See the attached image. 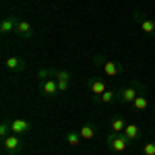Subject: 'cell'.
<instances>
[{
	"label": "cell",
	"instance_id": "cell-12",
	"mask_svg": "<svg viewBox=\"0 0 155 155\" xmlns=\"http://www.w3.org/2000/svg\"><path fill=\"white\" fill-rule=\"evenodd\" d=\"M87 87L91 89V93L93 95H101L104 91H107V85H106V81H101V79H87Z\"/></svg>",
	"mask_w": 155,
	"mask_h": 155
},
{
	"label": "cell",
	"instance_id": "cell-1",
	"mask_svg": "<svg viewBox=\"0 0 155 155\" xmlns=\"http://www.w3.org/2000/svg\"><path fill=\"white\" fill-rule=\"evenodd\" d=\"M143 93H147L145 83H141L139 79H132L126 87L118 89V101H120V104H124V106H128V104L132 106V101H134L139 95H143Z\"/></svg>",
	"mask_w": 155,
	"mask_h": 155
},
{
	"label": "cell",
	"instance_id": "cell-14",
	"mask_svg": "<svg viewBox=\"0 0 155 155\" xmlns=\"http://www.w3.org/2000/svg\"><path fill=\"white\" fill-rule=\"evenodd\" d=\"M126 124H128V122L122 118V116H114V118H112V122H110V128H112V132L120 134V132H124Z\"/></svg>",
	"mask_w": 155,
	"mask_h": 155
},
{
	"label": "cell",
	"instance_id": "cell-19",
	"mask_svg": "<svg viewBox=\"0 0 155 155\" xmlns=\"http://www.w3.org/2000/svg\"><path fill=\"white\" fill-rule=\"evenodd\" d=\"M50 77H56V71H52V68H39L37 71V79L39 81H46Z\"/></svg>",
	"mask_w": 155,
	"mask_h": 155
},
{
	"label": "cell",
	"instance_id": "cell-4",
	"mask_svg": "<svg viewBox=\"0 0 155 155\" xmlns=\"http://www.w3.org/2000/svg\"><path fill=\"white\" fill-rule=\"evenodd\" d=\"M128 139H126V134L124 132H110L106 137V145H107V151H112V153H122V151H126L128 149Z\"/></svg>",
	"mask_w": 155,
	"mask_h": 155
},
{
	"label": "cell",
	"instance_id": "cell-16",
	"mask_svg": "<svg viewBox=\"0 0 155 155\" xmlns=\"http://www.w3.org/2000/svg\"><path fill=\"white\" fill-rule=\"evenodd\" d=\"M64 137H66V143L71 145V147H79V143L83 141V139H81V134H79V132H74V130H66Z\"/></svg>",
	"mask_w": 155,
	"mask_h": 155
},
{
	"label": "cell",
	"instance_id": "cell-8",
	"mask_svg": "<svg viewBox=\"0 0 155 155\" xmlns=\"http://www.w3.org/2000/svg\"><path fill=\"white\" fill-rule=\"evenodd\" d=\"M4 68L8 72H23L27 68V62L21 56H8V58L4 60Z\"/></svg>",
	"mask_w": 155,
	"mask_h": 155
},
{
	"label": "cell",
	"instance_id": "cell-17",
	"mask_svg": "<svg viewBox=\"0 0 155 155\" xmlns=\"http://www.w3.org/2000/svg\"><path fill=\"white\" fill-rule=\"evenodd\" d=\"M149 106V101H147V95H139L137 97V99H134V101H132V107H134V110H137V112H141V110H145V107Z\"/></svg>",
	"mask_w": 155,
	"mask_h": 155
},
{
	"label": "cell",
	"instance_id": "cell-15",
	"mask_svg": "<svg viewBox=\"0 0 155 155\" xmlns=\"http://www.w3.org/2000/svg\"><path fill=\"white\" fill-rule=\"evenodd\" d=\"M139 132H141V128H139V124H134V122H128L126 128H124V134H126V139H128L130 143L139 139Z\"/></svg>",
	"mask_w": 155,
	"mask_h": 155
},
{
	"label": "cell",
	"instance_id": "cell-10",
	"mask_svg": "<svg viewBox=\"0 0 155 155\" xmlns=\"http://www.w3.org/2000/svg\"><path fill=\"white\" fill-rule=\"evenodd\" d=\"M17 23H19V19H17L15 15H6V17L0 21V33H2V35H8L11 31L17 29Z\"/></svg>",
	"mask_w": 155,
	"mask_h": 155
},
{
	"label": "cell",
	"instance_id": "cell-20",
	"mask_svg": "<svg viewBox=\"0 0 155 155\" xmlns=\"http://www.w3.org/2000/svg\"><path fill=\"white\" fill-rule=\"evenodd\" d=\"M143 155H155V141H149L143 145Z\"/></svg>",
	"mask_w": 155,
	"mask_h": 155
},
{
	"label": "cell",
	"instance_id": "cell-5",
	"mask_svg": "<svg viewBox=\"0 0 155 155\" xmlns=\"http://www.w3.org/2000/svg\"><path fill=\"white\" fill-rule=\"evenodd\" d=\"M39 93H41L44 97H48V99L56 97L60 93L58 81H56V79H46V81H39Z\"/></svg>",
	"mask_w": 155,
	"mask_h": 155
},
{
	"label": "cell",
	"instance_id": "cell-11",
	"mask_svg": "<svg viewBox=\"0 0 155 155\" xmlns=\"http://www.w3.org/2000/svg\"><path fill=\"white\" fill-rule=\"evenodd\" d=\"M118 101V91L116 89H107L101 95H93V104H112Z\"/></svg>",
	"mask_w": 155,
	"mask_h": 155
},
{
	"label": "cell",
	"instance_id": "cell-6",
	"mask_svg": "<svg viewBox=\"0 0 155 155\" xmlns=\"http://www.w3.org/2000/svg\"><path fill=\"white\" fill-rule=\"evenodd\" d=\"M31 128H33V124H31L29 120H25V118H12L11 120V130L15 132V134L27 137V134L31 132Z\"/></svg>",
	"mask_w": 155,
	"mask_h": 155
},
{
	"label": "cell",
	"instance_id": "cell-21",
	"mask_svg": "<svg viewBox=\"0 0 155 155\" xmlns=\"http://www.w3.org/2000/svg\"><path fill=\"white\" fill-rule=\"evenodd\" d=\"M56 81H68L71 83V72L68 71H56Z\"/></svg>",
	"mask_w": 155,
	"mask_h": 155
},
{
	"label": "cell",
	"instance_id": "cell-18",
	"mask_svg": "<svg viewBox=\"0 0 155 155\" xmlns=\"http://www.w3.org/2000/svg\"><path fill=\"white\" fill-rule=\"evenodd\" d=\"M11 120H2V124H0V139H6L8 134H11Z\"/></svg>",
	"mask_w": 155,
	"mask_h": 155
},
{
	"label": "cell",
	"instance_id": "cell-9",
	"mask_svg": "<svg viewBox=\"0 0 155 155\" xmlns=\"http://www.w3.org/2000/svg\"><path fill=\"white\" fill-rule=\"evenodd\" d=\"M15 33L21 37V39H29V37H33V25L29 23V21H25V19H19Z\"/></svg>",
	"mask_w": 155,
	"mask_h": 155
},
{
	"label": "cell",
	"instance_id": "cell-3",
	"mask_svg": "<svg viewBox=\"0 0 155 155\" xmlns=\"http://www.w3.org/2000/svg\"><path fill=\"white\" fill-rule=\"evenodd\" d=\"M25 149V137L11 132L6 139H2V153L4 155H19Z\"/></svg>",
	"mask_w": 155,
	"mask_h": 155
},
{
	"label": "cell",
	"instance_id": "cell-22",
	"mask_svg": "<svg viewBox=\"0 0 155 155\" xmlns=\"http://www.w3.org/2000/svg\"><path fill=\"white\" fill-rule=\"evenodd\" d=\"M58 89L62 91V93H64V91L68 89V81H58Z\"/></svg>",
	"mask_w": 155,
	"mask_h": 155
},
{
	"label": "cell",
	"instance_id": "cell-7",
	"mask_svg": "<svg viewBox=\"0 0 155 155\" xmlns=\"http://www.w3.org/2000/svg\"><path fill=\"white\" fill-rule=\"evenodd\" d=\"M134 19H137V23L141 25V29H143L147 35H153L155 33V19L143 15L141 11H134Z\"/></svg>",
	"mask_w": 155,
	"mask_h": 155
},
{
	"label": "cell",
	"instance_id": "cell-2",
	"mask_svg": "<svg viewBox=\"0 0 155 155\" xmlns=\"http://www.w3.org/2000/svg\"><path fill=\"white\" fill-rule=\"evenodd\" d=\"M93 62L101 66V71L106 77H120V74H124V64L118 62V60H107L104 56H93Z\"/></svg>",
	"mask_w": 155,
	"mask_h": 155
},
{
	"label": "cell",
	"instance_id": "cell-13",
	"mask_svg": "<svg viewBox=\"0 0 155 155\" xmlns=\"http://www.w3.org/2000/svg\"><path fill=\"white\" fill-rule=\"evenodd\" d=\"M95 132L97 130H95V126H93L91 122H87V124H83V126L79 128V134H81L83 141H91V139L95 137Z\"/></svg>",
	"mask_w": 155,
	"mask_h": 155
}]
</instances>
